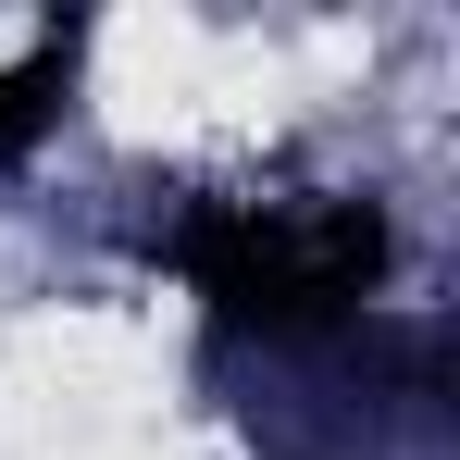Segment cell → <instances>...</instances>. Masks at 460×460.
<instances>
[{"label":"cell","instance_id":"2","mask_svg":"<svg viewBox=\"0 0 460 460\" xmlns=\"http://www.w3.org/2000/svg\"><path fill=\"white\" fill-rule=\"evenodd\" d=\"M75 63H87V25H50L25 63H0V162H25L50 125H63V100H75Z\"/></svg>","mask_w":460,"mask_h":460},{"label":"cell","instance_id":"1","mask_svg":"<svg viewBox=\"0 0 460 460\" xmlns=\"http://www.w3.org/2000/svg\"><path fill=\"white\" fill-rule=\"evenodd\" d=\"M162 261L212 299L225 336H336V323L374 311L398 225H385V199H299V212L212 199L162 236Z\"/></svg>","mask_w":460,"mask_h":460}]
</instances>
